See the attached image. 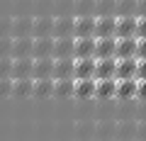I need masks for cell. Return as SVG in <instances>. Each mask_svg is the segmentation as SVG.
<instances>
[{"instance_id":"8d00e7d4","label":"cell","mask_w":146,"mask_h":141,"mask_svg":"<svg viewBox=\"0 0 146 141\" xmlns=\"http://www.w3.org/2000/svg\"><path fill=\"white\" fill-rule=\"evenodd\" d=\"M10 29H12V20H7V17H0V34H7Z\"/></svg>"},{"instance_id":"ac0fdd59","label":"cell","mask_w":146,"mask_h":141,"mask_svg":"<svg viewBox=\"0 0 146 141\" xmlns=\"http://www.w3.org/2000/svg\"><path fill=\"white\" fill-rule=\"evenodd\" d=\"M54 78H73V56L54 58Z\"/></svg>"},{"instance_id":"ba28073f","label":"cell","mask_w":146,"mask_h":141,"mask_svg":"<svg viewBox=\"0 0 146 141\" xmlns=\"http://www.w3.org/2000/svg\"><path fill=\"white\" fill-rule=\"evenodd\" d=\"M51 51H54V34L34 37V42H32V58H36V56H51Z\"/></svg>"},{"instance_id":"1f68e13d","label":"cell","mask_w":146,"mask_h":141,"mask_svg":"<svg viewBox=\"0 0 146 141\" xmlns=\"http://www.w3.org/2000/svg\"><path fill=\"white\" fill-rule=\"evenodd\" d=\"M12 95V78H0V97Z\"/></svg>"},{"instance_id":"e575fe53","label":"cell","mask_w":146,"mask_h":141,"mask_svg":"<svg viewBox=\"0 0 146 141\" xmlns=\"http://www.w3.org/2000/svg\"><path fill=\"white\" fill-rule=\"evenodd\" d=\"M136 37H146V17H139L136 20Z\"/></svg>"},{"instance_id":"836d02e7","label":"cell","mask_w":146,"mask_h":141,"mask_svg":"<svg viewBox=\"0 0 146 141\" xmlns=\"http://www.w3.org/2000/svg\"><path fill=\"white\" fill-rule=\"evenodd\" d=\"M136 80H146V58H139V66H136Z\"/></svg>"},{"instance_id":"7c38bea8","label":"cell","mask_w":146,"mask_h":141,"mask_svg":"<svg viewBox=\"0 0 146 141\" xmlns=\"http://www.w3.org/2000/svg\"><path fill=\"white\" fill-rule=\"evenodd\" d=\"M73 95L80 100L95 97V78H73Z\"/></svg>"},{"instance_id":"ab89813d","label":"cell","mask_w":146,"mask_h":141,"mask_svg":"<svg viewBox=\"0 0 146 141\" xmlns=\"http://www.w3.org/2000/svg\"><path fill=\"white\" fill-rule=\"evenodd\" d=\"M105 141H112V139H105Z\"/></svg>"},{"instance_id":"5bb4252c","label":"cell","mask_w":146,"mask_h":141,"mask_svg":"<svg viewBox=\"0 0 146 141\" xmlns=\"http://www.w3.org/2000/svg\"><path fill=\"white\" fill-rule=\"evenodd\" d=\"M115 93H117V78H102V80L95 78V97L110 100L115 97Z\"/></svg>"},{"instance_id":"5b68a950","label":"cell","mask_w":146,"mask_h":141,"mask_svg":"<svg viewBox=\"0 0 146 141\" xmlns=\"http://www.w3.org/2000/svg\"><path fill=\"white\" fill-rule=\"evenodd\" d=\"M32 78H54V56H36L32 66Z\"/></svg>"},{"instance_id":"74e56055","label":"cell","mask_w":146,"mask_h":141,"mask_svg":"<svg viewBox=\"0 0 146 141\" xmlns=\"http://www.w3.org/2000/svg\"><path fill=\"white\" fill-rule=\"evenodd\" d=\"M136 95L146 100V80H136Z\"/></svg>"},{"instance_id":"cb8c5ba5","label":"cell","mask_w":146,"mask_h":141,"mask_svg":"<svg viewBox=\"0 0 146 141\" xmlns=\"http://www.w3.org/2000/svg\"><path fill=\"white\" fill-rule=\"evenodd\" d=\"M12 95L29 97L32 95V78H12Z\"/></svg>"},{"instance_id":"f1b7e54d","label":"cell","mask_w":146,"mask_h":141,"mask_svg":"<svg viewBox=\"0 0 146 141\" xmlns=\"http://www.w3.org/2000/svg\"><path fill=\"white\" fill-rule=\"evenodd\" d=\"M0 56H12V34H0Z\"/></svg>"},{"instance_id":"ffe728a7","label":"cell","mask_w":146,"mask_h":141,"mask_svg":"<svg viewBox=\"0 0 146 141\" xmlns=\"http://www.w3.org/2000/svg\"><path fill=\"white\" fill-rule=\"evenodd\" d=\"M73 37V17L68 15H58L54 17V37Z\"/></svg>"},{"instance_id":"2e32d148","label":"cell","mask_w":146,"mask_h":141,"mask_svg":"<svg viewBox=\"0 0 146 141\" xmlns=\"http://www.w3.org/2000/svg\"><path fill=\"white\" fill-rule=\"evenodd\" d=\"M42 34H54V17L39 15L32 20V37H42Z\"/></svg>"},{"instance_id":"7a4b0ae2","label":"cell","mask_w":146,"mask_h":141,"mask_svg":"<svg viewBox=\"0 0 146 141\" xmlns=\"http://www.w3.org/2000/svg\"><path fill=\"white\" fill-rule=\"evenodd\" d=\"M95 63L98 58H73V78H95Z\"/></svg>"},{"instance_id":"83f0119b","label":"cell","mask_w":146,"mask_h":141,"mask_svg":"<svg viewBox=\"0 0 146 141\" xmlns=\"http://www.w3.org/2000/svg\"><path fill=\"white\" fill-rule=\"evenodd\" d=\"M115 129H117V126L112 124V122H100V124H98V139L100 141L110 139V134H115Z\"/></svg>"},{"instance_id":"7402d4cb","label":"cell","mask_w":146,"mask_h":141,"mask_svg":"<svg viewBox=\"0 0 146 141\" xmlns=\"http://www.w3.org/2000/svg\"><path fill=\"white\" fill-rule=\"evenodd\" d=\"M32 20L34 17H15L12 20V37H25V34H32Z\"/></svg>"},{"instance_id":"52a82bcc","label":"cell","mask_w":146,"mask_h":141,"mask_svg":"<svg viewBox=\"0 0 146 141\" xmlns=\"http://www.w3.org/2000/svg\"><path fill=\"white\" fill-rule=\"evenodd\" d=\"M136 15H117L115 37H136Z\"/></svg>"},{"instance_id":"4fadbf2b","label":"cell","mask_w":146,"mask_h":141,"mask_svg":"<svg viewBox=\"0 0 146 141\" xmlns=\"http://www.w3.org/2000/svg\"><path fill=\"white\" fill-rule=\"evenodd\" d=\"M115 56L117 58H131V56H136V37H117Z\"/></svg>"},{"instance_id":"d6986e66","label":"cell","mask_w":146,"mask_h":141,"mask_svg":"<svg viewBox=\"0 0 146 141\" xmlns=\"http://www.w3.org/2000/svg\"><path fill=\"white\" fill-rule=\"evenodd\" d=\"M32 95L51 97L54 95V78H32Z\"/></svg>"},{"instance_id":"8992f818","label":"cell","mask_w":146,"mask_h":141,"mask_svg":"<svg viewBox=\"0 0 146 141\" xmlns=\"http://www.w3.org/2000/svg\"><path fill=\"white\" fill-rule=\"evenodd\" d=\"M32 66H34V58H32V56H17V58H12L10 78H32Z\"/></svg>"},{"instance_id":"9c48e42d","label":"cell","mask_w":146,"mask_h":141,"mask_svg":"<svg viewBox=\"0 0 146 141\" xmlns=\"http://www.w3.org/2000/svg\"><path fill=\"white\" fill-rule=\"evenodd\" d=\"M117 37H95V58H110L115 56Z\"/></svg>"},{"instance_id":"30bf717a","label":"cell","mask_w":146,"mask_h":141,"mask_svg":"<svg viewBox=\"0 0 146 141\" xmlns=\"http://www.w3.org/2000/svg\"><path fill=\"white\" fill-rule=\"evenodd\" d=\"M136 66H139V58L131 56V58H117V80H124V78H136Z\"/></svg>"},{"instance_id":"484cf974","label":"cell","mask_w":146,"mask_h":141,"mask_svg":"<svg viewBox=\"0 0 146 141\" xmlns=\"http://www.w3.org/2000/svg\"><path fill=\"white\" fill-rule=\"evenodd\" d=\"M115 12H119V15H136V0H117Z\"/></svg>"},{"instance_id":"4316f807","label":"cell","mask_w":146,"mask_h":141,"mask_svg":"<svg viewBox=\"0 0 146 141\" xmlns=\"http://www.w3.org/2000/svg\"><path fill=\"white\" fill-rule=\"evenodd\" d=\"M115 3L117 0H95V12H100V15H112L115 12Z\"/></svg>"},{"instance_id":"44dd1931","label":"cell","mask_w":146,"mask_h":141,"mask_svg":"<svg viewBox=\"0 0 146 141\" xmlns=\"http://www.w3.org/2000/svg\"><path fill=\"white\" fill-rule=\"evenodd\" d=\"M117 97L119 100H131L136 95V78H124V80H117Z\"/></svg>"},{"instance_id":"8fae6325","label":"cell","mask_w":146,"mask_h":141,"mask_svg":"<svg viewBox=\"0 0 146 141\" xmlns=\"http://www.w3.org/2000/svg\"><path fill=\"white\" fill-rule=\"evenodd\" d=\"M117 73V56H110V58H98L95 63V78L102 80V78H115Z\"/></svg>"},{"instance_id":"f546056e","label":"cell","mask_w":146,"mask_h":141,"mask_svg":"<svg viewBox=\"0 0 146 141\" xmlns=\"http://www.w3.org/2000/svg\"><path fill=\"white\" fill-rule=\"evenodd\" d=\"M12 71V56H0V78H10Z\"/></svg>"},{"instance_id":"60d3db41","label":"cell","mask_w":146,"mask_h":141,"mask_svg":"<svg viewBox=\"0 0 146 141\" xmlns=\"http://www.w3.org/2000/svg\"><path fill=\"white\" fill-rule=\"evenodd\" d=\"M127 141H134V139H127Z\"/></svg>"},{"instance_id":"3957f363","label":"cell","mask_w":146,"mask_h":141,"mask_svg":"<svg viewBox=\"0 0 146 141\" xmlns=\"http://www.w3.org/2000/svg\"><path fill=\"white\" fill-rule=\"evenodd\" d=\"M95 56V37H73V58Z\"/></svg>"},{"instance_id":"d590c367","label":"cell","mask_w":146,"mask_h":141,"mask_svg":"<svg viewBox=\"0 0 146 141\" xmlns=\"http://www.w3.org/2000/svg\"><path fill=\"white\" fill-rule=\"evenodd\" d=\"M136 139L139 141H146V119H141L136 124Z\"/></svg>"},{"instance_id":"9a60e30c","label":"cell","mask_w":146,"mask_h":141,"mask_svg":"<svg viewBox=\"0 0 146 141\" xmlns=\"http://www.w3.org/2000/svg\"><path fill=\"white\" fill-rule=\"evenodd\" d=\"M32 42H34L32 34L12 37V58H17V56H32Z\"/></svg>"},{"instance_id":"277c9868","label":"cell","mask_w":146,"mask_h":141,"mask_svg":"<svg viewBox=\"0 0 146 141\" xmlns=\"http://www.w3.org/2000/svg\"><path fill=\"white\" fill-rule=\"evenodd\" d=\"M117 17L115 15H98L95 17V37H115Z\"/></svg>"},{"instance_id":"d4e9b609","label":"cell","mask_w":146,"mask_h":141,"mask_svg":"<svg viewBox=\"0 0 146 141\" xmlns=\"http://www.w3.org/2000/svg\"><path fill=\"white\" fill-rule=\"evenodd\" d=\"M117 136H119V141H127V139H134L136 136V124L134 122H119L117 124Z\"/></svg>"},{"instance_id":"4dcf8cb0","label":"cell","mask_w":146,"mask_h":141,"mask_svg":"<svg viewBox=\"0 0 146 141\" xmlns=\"http://www.w3.org/2000/svg\"><path fill=\"white\" fill-rule=\"evenodd\" d=\"M76 7H78L80 15H88L95 10V0H76Z\"/></svg>"},{"instance_id":"e0dca14e","label":"cell","mask_w":146,"mask_h":141,"mask_svg":"<svg viewBox=\"0 0 146 141\" xmlns=\"http://www.w3.org/2000/svg\"><path fill=\"white\" fill-rule=\"evenodd\" d=\"M54 58H61V56H73V37H54Z\"/></svg>"},{"instance_id":"f35d334b","label":"cell","mask_w":146,"mask_h":141,"mask_svg":"<svg viewBox=\"0 0 146 141\" xmlns=\"http://www.w3.org/2000/svg\"><path fill=\"white\" fill-rule=\"evenodd\" d=\"M136 15L146 17V0H136Z\"/></svg>"},{"instance_id":"6da1fadb","label":"cell","mask_w":146,"mask_h":141,"mask_svg":"<svg viewBox=\"0 0 146 141\" xmlns=\"http://www.w3.org/2000/svg\"><path fill=\"white\" fill-rule=\"evenodd\" d=\"M73 37H95V17L93 15L73 17Z\"/></svg>"},{"instance_id":"603a6c76","label":"cell","mask_w":146,"mask_h":141,"mask_svg":"<svg viewBox=\"0 0 146 141\" xmlns=\"http://www.w3.org/2000/svg\"><path fill=\"white\" fill-rule=\"evenodd\" d=\"M54 95L56 97H71L73 95V78H54Z\"/></svg>"},{"instance_id":"d6a6232c","label":"cell","mask_w":146,"mask_h":141,"mask_svg":"<svg viewBox=\"0 0 146 141\" xmlns=\"http://www.w3.org/2000/svg\"><path fill=\"white\" fill-rule=\"evenodd\" d=\"M136 58H146V37H136Z\"/></svg>"}]
</instances>
